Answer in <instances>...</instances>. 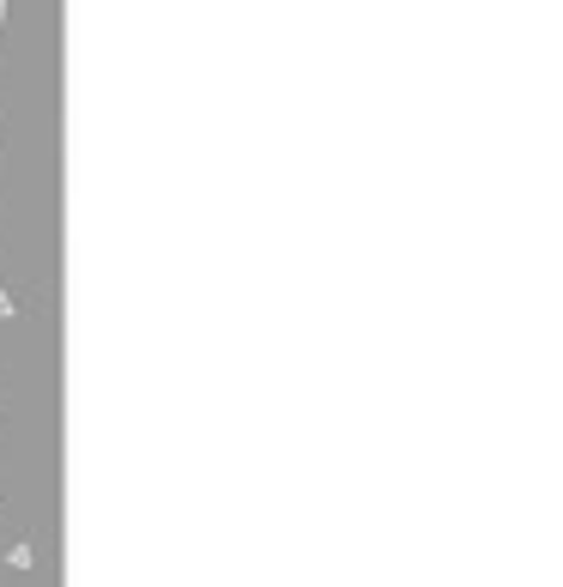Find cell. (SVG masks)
<instances>
[{
    "label": "cell",
    "instance_id": "6da1fadb",
    "mask_svg": "<svg viewBox=\"0 0 563 587\" xmlns=\"http://www.w3.org/2000/svg\"><path fill=\"white\" fill-rule=\"evenodd\" d=\"M7 315H19V303L7 297V285H0V322H7Z\"/></svg>",
    "mask_w": 563,
    "mask_h": 587
},
{
    "label": "cell",
    "instance_id": "7a4b0ae2",
    "mask_svg": "<svg viewBox=\"0 0 563 587\" xmlns=\"http://www.w3.org/2000/svg\"><path fill=\"white\" fill-rule=\"evenodd\" d=\"M0 24H7V0H0Z\"/></svg>",
    "mask_w": 563,
    "mask_h": 587
}]
</instances>
